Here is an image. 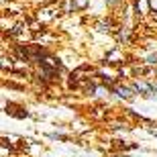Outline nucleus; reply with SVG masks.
I'll return each instance as SVG.
<instances>
[{"label": "nucleus", "instance_id": "nucleus-1", "mask_svg": "<svg viewBox=\"0 0 157 157\" xmlns=\"http://www.w3.org/2000/svg\"><path fill=\"white\" fill-rule=\"evenodd\" d=\"M114 94H117L118 98L128 100V98H133L135 90H133V86H131V88H127V86H118V88H114Z\"/></svg>", "mask_w": 157, "mask_h": 157}, {"label": "nucleus", "instance_id": "nucleus-2", "mask_svg": "<svg viewBox=\"0 0 157 157\" xmlns=\"http://www.w3.org/2000/svg\"><path fill=\"white\" fill-rule=\"evenodd\" d=\"M88 2H90V0H74V8H78V10H80V8H86Z\"/></svg>", "mask_w": 157, "mask_h": 157}, {"label": "nucleus", "instance_id": "nucleus-3", "mask_svg": "<svg viewBox=\"0 0 157 157\" xmlns=\"http://www.w3.org/2000/svg\"><path fill=\"white\" fill-rule=\"evenodd\" d=\"M49 139H53V141H65L67 137L61 135V133H51V135H49Z\"/></svg>", "mask_w": 157, "mask_h": 157}, {"label": "nucleus", "instance_id": "nucleus-4", "mask_svg": "<svg viewBox=\"0 0 157 157\" xmlns=\"http://www.w3.org/2000/svg\"><path fill=\"white\" fill-rule=\"evenodd\" d=\"M147 63H149V65H157V53L147 55Z\"/></svg>", "mask_w": 157, "mask_h": 157}, {"label": "nucleus", "instance_id": "nucleus-5", "mask_svg": "<svg viewBox=\"0 0 157 157\" xmlns=\"http://www.w3.org/2000/svg\"><path fill=\"white\" fill-rule=\"evenodd\" d=\"M104 2H106V4H108V6H114V4H117V2H118V0H104Z\"/></svg>", "mask_w": 157, "mask_h": 157}]
</instances>
